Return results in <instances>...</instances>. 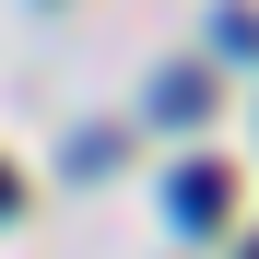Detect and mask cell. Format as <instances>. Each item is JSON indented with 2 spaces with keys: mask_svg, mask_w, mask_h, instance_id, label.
<instances>
[{
  "mask_svg": "<svg viewBox=\"0 0 259 259\" xmlns=\"http://www.w3.org/2000/svg\"><path fill=\"white\" fill-rule=\"evenodd\" d=\"M0 212H12V177H0Z\"/></svg>",
  "mask_w": 259,
  "mask_h": 259,
  "instance_id": "obj_3",
  "label": "cell"
},
{
  "mask_svg": "<svg viewBox=\"0 0 259 259\" xmlns=\"http://www.w3.org/2000/svg\"><path fill=\"white\" fill-rule=\"evenodd\" d=\"M165 212H177V236H212V224H224V165H177V177H165Z\"/></svg>",
  "mask_w": 259,
  "mask_h": 259,
  "instance_id": "obj_1",
  "label": "cell"
},
{
  "mask_svg": "<svg viewBox=\"0 0 259 259\" xmlns=\"http://www.w3.org/2000/svg\"><path fill=\"white\" fill-rule=\"evenodd\" d=\"M200 106H212V82H200V71H165V82H153V118H177V130H189Z\"/></svg>",
  "mask_w": 259,
  "mask_h": 259,
  "instance_id": "obj_2",
  "label": "cell"
}]
</instances>
